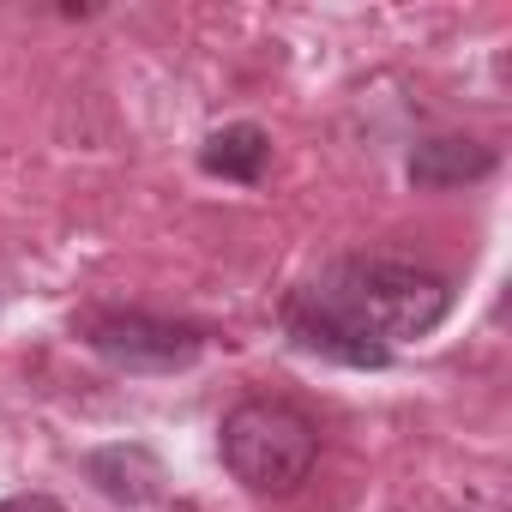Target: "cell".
<instances>
[{"label": "cell", "instance_id": "1", "mask_svg": "<svg viewBox=\"0 0 512 512\" xmlns=\"http://www.w3.org/2000/svg\"><path fill=\"white\" fill-rule=\"evenodd\" d=\"M308 290L380 344L428 338L452 314V284L440 272H422V266H404V260H338Z\"/></svg>", "mask_w": 512, "mask_h": 512}, {"label": "cell", "instance_id": "2", "mask_svg": "<svg viewBox=\"0 0 512 512\" xmlns=\"http://www.w3.org/2000/svg\"><path fill=\"white\" fill-rule=\"evenodd\" d=\"M217 452L229 464V476L253 494H290L308 482L314 458H320V434L296 404L278 398H247L223 416L217 428Z\"/></svg>", "mask_w": 512, "mask_h": 512}, {"label": "cell", "instance_id": "7", "mask_svg": "<svg viewBox=\"0 0 512 512\" xmlns=\"http://www.w3.org/2000/svg\"><path fill=\"white\" fill-rule=\"evenodd\" d=\"M85 476L109 494V500H127V506H145L163 494V464L145 452V446H103L85 458Z\"/></svg>", "mask_w": 512, "mask_h": 512}, {"label": "cell", "instance_id": "3", "mask_svg": "<svg viewBox=\"0 0 512 512\" xmlns=\"http://www.w3.org/2000/svg\"><path fill=\"white\" fill-rule=\"evenodd\" d=\"M73 332L115 368L127 374H181L199 362L205 338L181 320H157V314H133V308H85L73 320Z\"/></svg>", "mask_w": 512, "mask_h": 512}, {"label": "cell", "instance_id": "5", "mask_svg": "<svg viewBox=\"0 0 512 512\" xmlns=\"http://www.w3.org/2000/svg\"><path fill=\"white\" fill-rule=\"evenodd\" d=\"M482 175H494V151L482 139L440 133V139H422L410 151V187H422V193H452V187H470Z\"/></svg>", "mask_w": 512, "mask_h": 512}, {"label": "cell", "instance_id": "6", "mask_svg": "<svg viewBox=\"0 0 512 512\" xmlns=\"http://www.w3.org/2000/svg\"><path fill=\"white\" fill-rule=\"evenodd\" d=\"M266 163H272V133L260 121H229L217 133H205V145H199V169L217 175V181L260 187L266 181Z\"/></svg>", "mask_w": 512, "mask_h": 512}, {"label": "cell", "instance_id": "8", "mask_svg": "<svg viewBox=\"0 0 512 512\" xmlns=\"http://www.w3.org/2000/svg\"><path fill=\"white\" fill-rule=\"evenodd\" d=\"M0 512H67L55 494H7L0 500Z\"/></svg>", "mask_w": 512, "mask_h": 512}, {"label": "cell", "instance_id": "4", "mask_svg": "<svg viewBox=\"0 0 512 512\" xmlns=\"http://www.w3.org/2000/svg\"><path fill=\"white\" fill-rule=\"evenodd\" d=\"M284 332L290 344H302L308 356H326V362H344V368H386L392 362V344L356 332L344 314H332L314 290H296L284 302Z\"/></svg>", "mask_w": 512, "mask_h": 512}]
</instances>
